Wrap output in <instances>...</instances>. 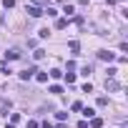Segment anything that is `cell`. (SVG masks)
<instances>
[{"label": "cell", "instance_id": "obj_1", "mask_svg": "<svg viewBox=\"0 0 128 128\" xmlns=\"http://www.w3.org/2000/svg\"><path fill=\"white\" fill-rule=\"evenodd\" d=\"M98 58H100V60L113 63V60H116V53H110V50H98Z\"/></svg>", "mask_w": 128, "mask_h": 128}, {"label": "cell", "instance_id": "obj_2", "mask_svg": "<svg viewBox=\"0 0 128 128\" xmlns=\"http://www.w3.org/2000/svg\"><path fill=\"white\" fill-rule=\"evenodd\" d=\"M35 73H38V68L33 66V68H28V70L20 73V80H30V78H35Z\"/></svg>", "mask_w": 128, "mask_h": 128}, {"label": "cell", "instance_id": "obj_3", "mask_svg": "<svg viewBox=\"0 0 128 128\" xmlns=\"http://www.w3.org/2000/svg\"><path fill=\"white\" fill-rule=\"evenodd\" d=\"M18 58H20V50H18V48H10V50L5 53V60H18Z\"/></svg>", "mask_w": 128, "mask_h": 128}, {"label": "cell", "instance_id": "obj_4", "mask_svg": "<svg viewBox=\"0 0 128 128\" xmlns=\"http://www.w3.org/2000/svg\"><path fill=\"white\" fill-rule=\"evenodd\" d=\"M118 88H120V86H118L113 78H106V90H118Z\"/></svg>", "mask_w": 128, "mask_h": 128}, {"label": "cell", "instance_id": "obj_5", "mask_svg": "<svg viewBox=\"0 0 128 128\" xmlns=\"http://www.w3.org/2000/svg\"><path fill=\"white\" fill-rule=\"evenodd\" d=\"M28 13H30L33 18H40V15H43V10H40L38 5H30V8H28Z\"/></svg>", "mask_w": 128, "mask_h": 128}, {"label": "cell", "instance_id": "obj_6", "mask_svg": "<svg viewBox=\"0 0 128 128\" xmlns=\"http://www.w3.org/2000/svg\"><path fill=\"white\" fill-rule=\"evenodd\" d=\"M35 80H38V83H48V73H40V70H38V73H35Z\"/></svg>", "mask_w": 128, "mask_h": 128}, {"label": "cell", "instance_id": "obj_7", "mask_svg": "<svg viewBox=\"0 0 128 128\" xmlns=\"http://www.w3.org/2000/svg\"><path fill=\"white\" fill-rule=\"evenodd\" d=\"M100 126H103V120H100L98 116H93V118H90V128H100Z\"/></svg>", "mask_w": 128, "mask_h": 128}, {"label": "cell", "instance_id": "obj_8", "mask_svg": "<svg viewBox=\"0 0 128 128\" xmlns=\"http://www.w3.org/2000/svg\"><path fill=\"white\" fill-rule=\"evenodd\" d=\"M66 25H68V20H66V18H58V20H55V28H58V30H63Z\"/></svg>", "mask_w": 128, "mask_h": 128}, {"label": "cell", "instance_id": "obj_9", "mask_svg": "<svg viewBox=\"0 0 128 128\" xmlns=\"http://www.w3.org/2000/svg\"><path fill=\"white\" fill-rule=\"evenodd\" d=\"M68 48H70L73 53H78V50H80V43H78V40H70V43H68Z\"/></svg>", "mask_w": 128, "mask_h": 128}, {"label": "cell", "instance_id": "obj_10", "mask_svg": "<svg viewBox=\"0 0 128 128\" xmlns=\"http://www.w3.org/2000/svg\"><path fill=\"white\" fill-rule=\"evenodd\" d=\"M90 73H93V66H83L80 68V76H90Z\"/></svg>", "mask_w": 128, "mask_h": 128}, {"label": "cell", "instance_id": "obj_11", "mask_svg": "<svg viewBox=\"0 0 128 128\" xmlns=\"http://www.w3.org/2000/svg\"><path fill=\"white\" fill-rule=\"evenodd\" d=\"M48 90H50V93H55V96H60V93H63V86H50Z\"/></svg>", "mask_w": 128, "mask_h": 128}, {"label": "cell", "instance_id": "obj_12", "mask_svg": "<svg viewBox=\"0 0 128 128\" xmlns=\"http://www.w3.org/2000/svg\"><path fill=\"white\" fill-rule=\"evenodd\" d=\"M80 110H83V116H86V118H93V116H96V110H93V108H80Z\"/></svg>", "mask_w": 128, "mask_h": 128}, {"label": "cell", "instance_id": "obj_13", "mask_svg": "<svg viewBox=\"0 0 128 128\" xmlns=\"http://www.w3.org/2000/svg\"><path fill=\"white\" fill-rule=\"evenodd\" d=\"M45 13H48L50 18H55V15H58V10H55V8H45V10H43V15H45Z\"/></svg>", "mask_w": 128, "mask_h": 128}, {"label": "cell", "instance_id": "obj_14", "mask_svg": "<svg viewBox=\"0 0 128 128\" xmlns=\"http://www.w3.org/2000/svg\"><path fill=\"white\" fill-rule=\"evenodd\" d=\"M33 58H35V60H40V58H45V50H40V48H38V50L33 53Z\"/></svg>", "mask_w": 128, "mask_h": 128}, {"label": "cell", "instance_id": "obj_15", "mask_svg": "<svg viewBox=\"0 0 128 128\" xmlns=\"http://www.w3.org/2000/svg\"><path fill=\"white\" fill-rule=\"evenodd\" d=\"M55 118H58V120L63 123V120H66V118H68V113H63V110H58V113H55Z\"/></svg>", "mask_w": 128, "mask_h": 128}, {"label": "cell", "instance_id": "obj_16", "mask_svg": "<svg viewBox=\"0 0 128 128\" xmlns=\"http://www.w3.org/2000/svg\"><path fill=\"white\" fill-rule=\"evenodd\" d=\"M48 35H50V30H48V28H43V30H38V38H48Z\"/></svg>", "mask_w": 128, "mask_h": 128}, {"label": "cell", "instance_id": "obj_17", "mask_svg": "<svg viewBox=\"0 0 128 128\" xmlns=\"http://www.w3.org/2000/svg\"><path fill=\"white\" fill-rule=\"evenodd\" d=\"M60 76H63V73H60L58 68H53V70H50V78H60Z\"/></svg>", "mask_w": 128, "mask_h": 128}, {"label": "cell", "instance_id": "obj_18", "mask_svg": "<svg viewBox=\"0 0 128 128\" xmlns=\"http://www.w3.org/2000/svg\"><path fill=\"white\" fill-rule=\"evenodd\" d=\"M66 80L68 83H76V73H66Z\"/></svg>", "mask_w": 128, "mask_h": 128}, {"label": "cell", "instance_id": "obj_19", "mask_svg": "<svg viewBox=\"0 0 128 128\" xmlns=\"http://www.w3.org/2000/svg\"><path fill=\"white\" fill-rule=\"evenodd\" d=\"M98 106H100V108H103V106H108V98H106V96H100V98H98Z\"/></svg>", "mask_w": 128, "mask_h": 128}, {"label": "cell", "instance_id": "obj_20", "mask_svg": "<svg viewBox=\"0 0 128 128\" xmlns=\"http://www.w3.org/2000/svg\"><path fill=\"white\" fill-rule=\"evenodd\" d=\"M80 108H83V103H80V100H76V103L70 106V110H80Z\"/></svg>", "mask_w": 128, "mask_h": 128}, {"label": "cell", "instance_id": "obj_21", "mask_svg": "<svg viewBox=\"0 0 128 128\" xmlns=\"http://www.w3.org/2000/svg\"><path fill=\"white\" fill-rule=\"evenodd\" d=\"M15 5V0H3V8H13Z\"/></svg>", "mask_w": 128, "mask_h": 128}, {"label": "cell", "instance_id": "obj_22", "mask_svg": "<svg viewBox=\"0 0 128 128\" xmlns=\"http://www.w3.org/2000/svg\"><path fill=\"white\" fill-rule=\"evenodd\" d=\"M40 128H53V123H50V120H43V123H40Z\"/></svg>", "mask_w": 128, "mask_h": 128}, {"label": "cell", "instance_id": "obj_23", "mask_svg": "<svg viewBox=\"0 0 128 128\" xmlns=\"http://www.w3.org/2000/svg\"><path fill=\"white\" fill-rule=\"evenodd\" d=\"M28 128H40V123H35V120H30V123H28Z\"/></svg>", "mask_w": 128, "mask_h": 128}, {"label": "cell", "instance_id": "obj_24", "mask_svg": "<svg viewBox=\"0 0 128 128\" xmlns=\"http://www.w3.org/2000/svg\"><path fill=\"white\" fill-rule=\"evenodd\" d=\"M78 128H88V120H80V123H78Z\"/></svg>", "mask_w": 128, "mask_h": 128}]
</instances>
